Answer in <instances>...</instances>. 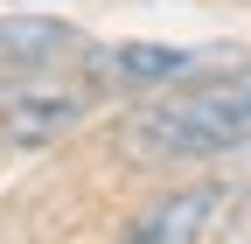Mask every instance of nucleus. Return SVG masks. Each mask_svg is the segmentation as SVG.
<instances>
[{
	"label": "nucleus",
	"instance_id": "1",
	"mask_svg": "<svg viewBox=\"0 0 251 244\" xmlns=\"http://www.w3.org/2000/svg\"><path fill=\"white\" fill-rule=\"evenodd\" d=\"M216 209H224V189L216 181H188V189H168V195L140 202L126 217L119 244H202L209 223H216Z\"/></svg>",
	"mask_w": 251,
	"mask_h": 244
},
{
	"label": "nucleus",
	"instance_id": "2",
	"mask_svg": "<svg viewBox=\"0 0 251 244\" xmlns=\"http://www.w3.org/2000/svg\"><path fill=\"white\" fill-rule=\"evenodd\" d=\"M91 112V84H35L14 91L0 112V146H49Z\"/></svg>",
	"mask_w": 251,
	"mask_h": 244
},
{
	"label": "nucleus",
	"instance_id": "3",
	"mask_svg": "<svg viewBox=\"0 0 251 244\" xmlns=\"http://www.w3.org/2000/svg\"><path fill=\"white\" fill-rule=\"evenodd\" d=\"M209 56H188V49H153V42H126V49H91L84 56V77L91 84H119V91H168L188 70H202Z\"/></svg>",
	"mask_w": 251,
	"mask_h": 244
},
{
	"label": "nucleus",
	"instance_id": "4",
	"mask_svg": "<svg viewBox=\"0 0 251 244\" xmlns=\"http://www.w3.org/2000/svg\"><path fill=\"white\" fill-rule=\"evenodd\" d=\"M63 56H77V28L70 21H42V14H0V70H49Z\"/></svg>",
	"mask_w": 251,
	"mask_h": 244
}]
</instances>
